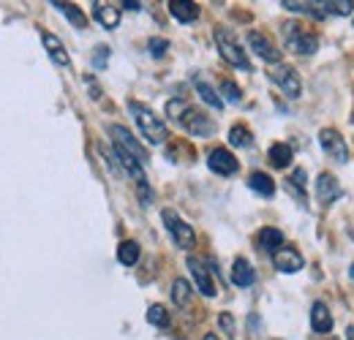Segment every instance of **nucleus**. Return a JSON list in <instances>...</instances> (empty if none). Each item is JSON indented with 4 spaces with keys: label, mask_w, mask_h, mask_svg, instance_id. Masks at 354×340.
<instances>
[{
    "label": "nucleus",
    "mask_w": 354,
    "mask_h": 340,
    "mask_svg": "<svg viewBox=\"0 0 354 340\" xmlns=\"http://www.w3.org/2000/svg\"><path fill=\"white\" fill-rule=\"evenodd\" d=\"M310 327L319 335H327L333 330V313H330V308L324 302H313V308H310Z\"/></svg>",
    "instance_id": "f3484780"
},
{
    "label": "nucleus",
    "mask_w": 354,
    "mask_h": 340,
    "mask_svg": "<svg viewBox=\"0 0 354 340\" xmlns=\"http://www.w3.org/2000/svg\"><path fill=\"white\" fill-rule=\"evenodd\" d=\"M324 8H327V17H330V14L349 17V14L354 11V3L352 0H338V3H324Z\"/></svg>",
    "instance_id": "c756f323"
},
{
    "label": "nucleus",
    "mask_w": 354,
    "mask_h": 340,
    "mask_svg": "<svg viewBox=\"0 0 354 340\" xmlns=\"http://www.w3.org/2000/svg\"><path fill=\"white\" fill-rule=\"evenodd\" d=\"M93 19L104 30H115L120 25V8L112 6V3H93Z\"/></svg>",
    "instance_id": "4468645a"
},
{
    "label": "nucleus",
    "mask_w": 354,
    "mask_h": 340,
    "mask_svg": "<svg viewBox=\"0 0 354 340\" xmlns=\"http://www.w3.org/2000/svg\"><path fill=\"white\" fill-rule=\"evenodd\" d=\"M161 220H164L167 232L172 234V240H175L177 248L191 251V248L196 245V232H194V226H191V223H185L175 210H164V213H161Z\"/></svg>",
    "instance_id": "423d86ee"
},
{
    "label": "nucleus",
    "mask_w": 354,
    "mask_h": 340,
    "mask_svg": "<svg viewBox=\"0 0 354 340\" xmlns=\"http://www.w3.org/2000/svg\"><path fill=\"white\" fill-rule=\"evenodd\" d=\"M254 281H257L254 267L245 258H234V264H232V283L240 286V289H248V286H254Z\"/></svg>",
    "instance_id": "a211bd4d"
},
{
    "label": "nucleus",
    "mask_w": 354,
    "mask_h": 340,
    "mask_svg": "<svg viewBox=\"0 0 354 340\" xmlns=\"http://www.w3.org/2000/svg\"><path fill=\"white\" fill-rule=\"evenodd\" d=\"M139 245L133 243V240H123L120 245H118V261L123 264V267H133L136 261H139Z\"/></svg>",
    "instance_id": "a878e982"
},
{
    "label": "nucleus",
    "mask_w": 354,
    "mask_h": 340,
    "mask_svg": "<svg viewBox=\"0 0 354 340\" xmlns=\"http://www.w3.org/2000/svg\"><path fill=\"white\" fill-rule=\"evenodd\" d=\"M286 11L292 14H306V17H313V19H324L327 17V8L324 3H300V0H283L281 3Z\"/></svg>",
    "instance_id": "6ab92c4d"
},
{
    "label": "nucleus",
    "mask_w": 354,
    "mask_h": 340,
    "mask_svg": "<svg viewBox=\"0 0 354 340\" xmlns=\"http://www.w3.org/2000/svg\"><path fill=\"white\" fill-rule=\"evenodd\" d=\"M349 275H352V278H354V264H352V270H349Z\"/></svg>",
    "instance_id": "4c0bfd02"
},
{
    "label": "nucleus",
    "mask_w": 354,
    "mask_h": 340,
    "mask_svg": "<svg viewBox=\"0 0 354 340\" xmlns=\"http://www.w3.org/2000/svg\"><path fill=\"white\" fill-rule=\"evenodd\" d=\"M281 36H283V44L289 52L295 55H303V57H310L316 49H319V36L310 33L308 28L297 25V22H283L281 25Z\"/></svg>",
    "instance_id": "7ed1b4c3"
},
{
    "label": "nucleus",
    "mask_w": 354,
    "mask_h": 340,
    "mask_svg": "<svg viewBox=\"0 0 354 340\" xmlns=\"http://www.w3.org/2000/svg\"><path fill=\"white\" fill-rule=\"evenodd\" d=\"M191 297H194V289L185 278H175L172 281V302L177 308H188L191 305Z\"/></svg>",
    "instance_id": "393cba45"
},
{
    "label": "nucleus",
    "mask_w": 354,
    "mask_h": 340,
    "mask_svg": "<svg viewBox=\"0 0 354 340\" xmlns=\"http://www.w3.org/2000/svg\"><path fill=\"white\" fill-rule=\"evenodd\" d=\"M341 196H344L341 182H338L330 171H322V174L316 177V199H319L322 205H330V202H335V199H341Z\"/></svg>",
    "instance_id": "ddd939ff"
},
{
    "label": "nucleus",
    "mask_w": 354,
    "mask_h": 340,
    "mask_svg": "<svg viewBox=\"0 0 354 340\" xmlns=\"http://www.w3.org/2000/svg\"><path fill=\"white\" fill-rule=\"evenodd\" d=\"M319 144H322V150H324L333 161H338V164H346V161H349L346 139H344L335 128H322V131H319Z\"/></svg>",
    "instance_id": "6e6552de"
},
{
    "label": "nucleus",
    "mask_w": 354,
    "mask_h": 340,
    "mask_svg": "<svg viewBox=\"0 0 354 340\" xmlns=\"http://www.w3.org/2000/svg\"><path fill=\"white\" fill-rule=\"evenodd\" d=\"M207 167H210V171H216L221 177H232V174H237V169H240L237 158L226 147H216V150L207 153Z\"/></svg>",
    "instance_id": "9b49d317"
},
{
    "label": "nucleus",
    "mask_w": 354,
    "mask_h": 340,
    "mask_svg": "<svg viewBox=\"0 0 354 340\" xmlns=\"http://www.w3.org/2000/svg\"><path fill=\"white\" fill-rule=\"evenodd\" d=\"M106 60H109V46H98L95 55H93V66H95V68H104Z\"/></svg>",
    "instance_id": "2f4dec72"
},
{
    "label": "nucleus",
    "mask_w": 354,
    "mask_h": 340,
    "mask_svg": "<svg viewBox=\"0 0 354 340\" xmlns=\"http://www.w3.org/2000/svg\"><path fill=\"white\" fill-rule=\"evenodd\" d=\"M346 338L354 340V327H349V332H346Z\"/></svg>",
    "instance_id": "e433bc0d"
},
{
    "label": "nucleus",
    "mask_w": 354,
    "mask_h": 340,
    "mask_svg": "<svg viewBox=\"0 0 354 340\" xmlns=\"http://www.w3.org/2000/svg\"><path fill=\"white\" fill-rule=\"evenodd\" d=\"M218 324H221L229 335H234V319H232L229 313H221V316H218Z\"/></svg>",
    "instance_id": "72a5a7b5"
},
{
    "label": "nucleus",
    "mask_w": 354,
    "mask_h": 340,
    "mask_svg": "<svg viewBox=\"0 0 354 340\" xmlns=\"http://www.w3.org/2000/svg\"><path fill=\"white\" fill-rule=\"evenodd\" d=\"M41 44H44L46 55H49V60H52L55 66L66 68V66L71 63V57H68L66 46H63V41H60L57 36H52V33H41Z\"/></svg>",
    "instance_id": "2eb2a0df"
},
{
    "label": "nucleus",
    "mask_w": 354,
    "mask_h": 340,
    "mask_svg": "<svg viewBox=\"0 0 354 340\" xmlns=\"http://www.w3.org/2000/svg\"><path fill=\"white\" fill-rule=\"evenodd\" d=\"M188 270H191V275H194V283H196L199 294H205V297H216V283H213V275H210L207 264L191 256V258H188Z\"/></svg>",
    "instance_id": "f8f14e48"
},
{
    "label": "nucleus",
    "mask_w": 354,
    "mask_h": 340,
    "mask_svg": "<svg viewBox=\"0 0 354 340\" xmlns=\"http://www.w3.org/2000/svg\"><path fill=\"white\" fill-rule=\"evenodd\" d=\"M123 8H129V11H139V8H142V3H136V0H126V3H123Z\"/></svg>",
    "instance_id": "f704fd0d"
},
{
    "label": "nucleus",
    "mask_w": 354,
    "mask_h": 340,
    "mask_svg": "<svg viewBox=\"0 0 354 340\" xmlns=\"http://www.w3.org/2000/svg\"><path fill=\"white\" fill-rule=\"evenodd\" d=\"M272 264H275L278 272H283V275H295V272H300V270L306 267V258H303L300 251L281 245V248L272 254Z\"/></svg>",
    "instance_id": "9d476101"
},
{
    "label": "nucleus",
    "mask_w": 354,
    "mask_h": 340,
    "mask_svg": "<svg viewBox=\"0 0 354 340\" xmlns=\"http://www.w3.org/2000/svg\"><path fill=\"white\" fill-rule=\"evenodd\" d=\"M248 46H251V52L257 55V57H262L265 63H281V52H278V46L267 39L265 33H259V30H248Z\"/></svg>",
    "instance_id": "1a4fd4ad"
},
{
    "label": "nucleus",
    "mask_w": 354,
    "mask_h": 340,
    "mask_svg": "<svg viewBox=\"0 0 354 340\" xmlns=\"http://www.w3.org/2000/svg\"><path fill=\"white\" fill-rule=\"evenodd\" d=\"M218 95H223V98H221L223 104H226V101H229V104H240V101H243L240 87L234 85V82H229V79H226V82H221V93H218Z\"/></svg>",
    "instance_id": "c85d7f7f"
},
{
    "label": "nucleus",
    "mask_w": 354,
    "mask_h": 340,
    "mask_svg": "<svg viewBox=\"0 0 354 340\" xmlns=\"http://www.w3.org/2000/svg\"><path fill=\"white\" fill-rule=\"evenodd\" d=\"M147 49H150L153 57H164L167 49H169V41H167V39H150V41H147Z\"/></svg>",
    "instance_id": "7c9ffc66"
},
{
    "label": "nucleus",
    "mask_w": 354,
    "mask_h": 340,
    "mask_svg": "<svg viewBox=\"0 0 354 340\" xmlns=\"http://www.w3.org/2000/svg\"><path fill=\"white\" fill-rule=\"evenodd\" d=\"M270 79L281 87V93H283L286 98H292V101L300 98L303 82H300V74H297L292 66H286V63H275V66L270 68Z\"/></svg>",
    "instance_id": "0eeeda50"
},
{
    "label": "nucleus",
    "mask_w": 354,
    "mask_h": 340,
    "mask_svg": "<svg viewBox=\"0 0 354 340\" xmlns=\"http://www.w3.org/2000/svg\"><path fill=\"white\" fill-rule=\"evenodd\" d=\"M229 144L232 147H251L254 144V133L245 126H232L229 128Z\"/></svg>",
    "instance_id": "bb28decb"
},
{
    "label": "nucleus",
    "mask_w": 354,
    "mask_h": 340,
    "mask_svg": "<svg viewBox=\"0 0 354 340\" xmlns=\"http://www.w3.org/2000/svg\"><path fill=\"white\" fill-rule=\"evenodd\" d=\"M169 14L180 25H188V22L199 19V6L194 0H169Z\"/></svg>",
    "instance_id": "dca6fc26"
},
{
    "label": "nucleus",
    "mask_w": 354,
    "mask_h": 340,
    "mask_svg": "<svg viewBox=\"0 0 354 340\" xmlns=\"http://www.w3.org/2000/svg\"><path fill=\"white\" fill-rule=\"evenodd\" d=\"M129 112H131L133 123H136L142 139H145L147 144H164V142L169 139L167 123H164L150 106H145V104H139V101H129Z\"/></svg>",
    "instance_id": "f03ea898"
},
{
    "label": "nucleus",
    "mask_w": 354,
    "mask_h": 340,
    "mask_svg": "<svg viewBox=\"0 0 354 340\" xmlns=\"http://www.w3.org/2000/svg\"><path fill=\"white\" fill-rule=\"evenodd\" d=\"M267 158H270V164H272L275 169H286V167L292 164V158H295L292 144H286V142H275V144L267 150Z\"/></svg>",
    "instance_id": "aec40b11"
},
{
    "label": "nucleus",
    "mask_w": 354,
    "mask_h": 340,
    "mask_svg": "<svg viewBox=\"0 0 354 340\" xmlns=\"http://www.w3.org/2000/svg\"><path fill=\"white\" fill-rule=\"evenodd\" d=\"M52 8H57L60 14H66L68 17V22L74 25V28H80V30H85L88 28V17L74 6V3H60V0H52Z\"/></svg>",
    "instance_id": "5701e85b"
},
{
    "label": "nucleus",
    "mask_w": 354,
    "mask_h": 340,
    "mask_svg": "<svg viewBox=\"0 0 354 340\" xmlns=\"http://www.w3.org/2000/svg\"><path fill=\"white\" fill-rule=\"evenodd\" d=\"M147 321H150L153 327L164 330V327H169L172 316H169V310H167L164 305H150V308H147Z\"/></svg>",
    "instance_id": "cd10ccee"
},
{
    "label": "nucleus",
    "mask_w": 354,
    "mask_h": 340,
    "mask_svg": "<svg viewBox=\"0 0 354 340\" xmlns=\"http://www.w3.org/2000/svg\"><path fill=\"white\" fill-rule=\"evenodd\" d=\"M109 131V139H112V147H120L123 153H129L133 161H139L142 167L150 161V155H147V150H145V144L133 136L131 131L126 126H118V123H112V126L106 128Z\"/></svg>",
    "instance_id": "39448f33"
},
{
    "label": "nucleus",
    "mask_w": 354,
    "mask_h": 340,
    "mask_svg": "<svg viewBox=\"0 0 354 340\" xmlns=\"http://www.w3.org/2000/svg\"><path fill=\"white\" fill-rule=\"evenodd\" d=\"M289 182H292V188H300V191L306 193V169H295Z\"/></svg>",
    "instance_id": "473e14b6"
},
{
    "label": "nucleus",
    "mask_w": 354,
    "mask_h": 340,
    "mask_svg": "<svg viewBox=\"0 0 354 340\" xmlns=\"http://www.w3.org/2000/svg\"><path fill=\"white\" fill-rule=\"evenodd\" d=\"M213 39H216V46H218L221 57L229 63V66H234V68H240V71H251V60H248L245 49L240 46V41L234 39V33H232V30H226V28H216Z\"/></svg>",
    "instance_id": "20e7f679"
},
{
    "label": "nucleus",
    "mask_w": 354,
    "mask_h": 340,
    "mask_svg": "<svg viewBox=\"0 0 354 340\" xmlns=\"http://www.w3.org/2000/svg\"><path fill=\"white\" fill-rule=\"evenodd\" d=\"M167 115H169L185 133H191V136H213V133H216V123H213L205 112L194 109L191 104H185V101H180V98H172V101L167 104Z\"/></svg>",
    "instance_id": "f257e3e1"
},
{
    "label": "nucleus",
    "mask_w": 354,
    "mask_h": 340,
    "mask_svg": "<svg viewBox=\"0 0 354 340\" xmlns=\"http://www.w3.org/2000/svg\"><path fill=\"white\" fill-rule=\"evenodd\" d=\"M202 340H221V338H218L216 332H207V335H205V338H202Z\"/></svg>",
    "instance_id": "c9c22d12"
},
{
    "label": "nucleus",
    "mask_w": 354,
    "mask_h": 340,
    "mask_svg": "<svg viewBox=\"0 0 354 340\" xmlns=\"http://www.w3.org/2000/svg\"><path fill=\"white\" fill-rule=\"evenodd\" d=\"M194 87H196V93H199V98L207 104V106H213L216 112H221L223 109V101L221 95L216 93V87L210 85L207 79H202V77H194Z\"/></svg>",
    "instance_id": "412c9836"
},
{
    "label": "nucleus",
    "mask_w": 354,
    "mask_h": 340,
    "mask_svg": "<svg viewBox=\"0 0 354 340\" xmlns=\"http://www.w3.org/2000/svg\"><path fill=\"white\" fill-rule=\"evenodd\" d=\"M248 188L254 191V193H259V196H275V182H272V177L267 174V171H254L251 177H248Z\"/></svg>",
    "instance_id": "4be33fe9"
},
{
    "label": "nucleus",
    "mask_w": 354,
    "mask_h": 340,
    "mask_svg": "<svg viewBox=\"0 0 354 340\" xmlns=\"http://www.w3.org/2000/svg\"><path fill=\"white\" fill-rule=\"evenodd\" d=\"M257 240H259V248H262V251L275 254V251L283 245V232H281V229H272V226H265Z\"/></svg>",
    "instance_id": "b1692460"
}]
</instances>
